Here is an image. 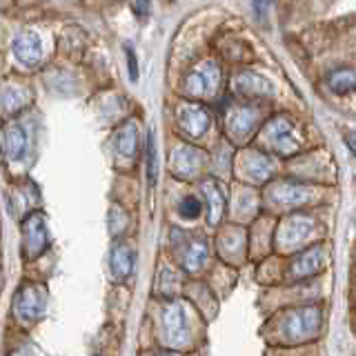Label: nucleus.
<instances>
[{"mask_svg": "<svg viewBox=\"0 0 356 356\" xmlns=\"http://www.w3.org/2000/svg\"><path fill=\"white\" fill-rule=\"evenodd\" d=\"M31 92L22 85H5L0 89V111L7 118H14L16 114H20L22 109L31 105Z\"/></svg>", "mask_w": 356, "mask_h": 356, "instance_id": "dca6fc26", "label": "nucleus"}, {"mask_svg": "<svg viewBox=\"0 0 356 356\" xmlns=\"http://www.w3.org/2000/svg\"><path fill=\"white\" fill-rule=\"evenodd\" d=\"M205 165V154L196 149L194 145H176L172 149L170 156V167H172V174L181 181H192V178L198 176V172L203 170Z\"/></svg>", "mask_w": 356, "mask_h": 356, "instance_id": "1a4fd4ad", "label": "nucleus"}, {"mask_svg": "<svg viewBox=\"0 0 356 356\" xmlns=\"http://www.w3.org/2000/svg\"><path fill=\"white\" fill-rule=\"evenodd\" d=\"M312 229V222L305 216H294L292 220L285 222L283 227V238L285 243H294V241H303Z\"/></svg>", "mask_w": 356, "mask_h": 356, "instance_id": "b1692460", "label": "nucleus"}, {"mask_svg": "<svg viewBox=\"0 0 356 356\" xmlns=\"http://www.w3.org/2000/svg\"><path fill=\"white\" fill-rule=\"evenodd\" d=\"M0 265H3V236H0Z\"/></svg>", "mask_w": 356, "mask_h": 356, "instance_id": "72a5a7b5", "label": "nucleus"}, {"mask_svg": "<svg viewBox=\"0 0 356 356\" xmlns=\"http://www.w3.org/2000/svg\"><path fill=\"white\" fill-rule=\"evenodd\" d=\"M49 309V289L44 281L22 278L9 300V325L14 332H31L44 321Z\"/></svg>", "mask_w": 356, "mask_h": 356, "instance_id": "f257e3e1", "label": "nucleus"}, {"mask_svg": "<svg viewBox=\"0 0 356 356\" xmlns=\"http://www.w3.org/2000/svg\"><path fill=\"white\" fill-rule=\"evenodd\" d=\"M111 147H114V156L118 163H134L140 149V131L138 125L134 120L120 125L114 131V138H111Z\"/></svg>", "mask_w": 356, "mask_h": 356, "instance_id": "9b49d317", "label": "nucleus"}, {"mask_svg": "<svg viewBox=\"0 0 356 356\" xmlns=\"http://www.w3.org/2000/svg\"><path fill=\"white\" fill-rule=\"evenodd\" d=\"M345 140H348V147L356 154V131L354 134H348V138H345Z\"/></svg>", "mask_w": 356, "mask_h": 356, "instance_id": "2f4dec72", "label": "nucleus"}, {"mask_svg": "<svg viewBox=\"0 0 356 356\" xmlns=\"http://www.w3.org/2000/svg\"><path fill=\"white\" fill-rule=\"evenodd\" d=\"M327 85L334 94H348L356 89V72L348 70V67H341V70L332 72L327 78Z\"/></svg>", "mask_w": 356, "mask_h": 356, "instance_id": "4be33fe9", "label": "nucleus"}, {"mask_svg": "<svg viewBox=\"0 0 356 356\" xmlns=\"http://www.w3.org/2000/svg\"><path fill=\"white\" fill-rule=\"evenodd\" d=\"M145 178L149 187H156L159 183V149H156L154 131H147V138H145Z\"/></svg>", "mask_w": 356, "mask_h": 356, "instance_id": "412c9836", "label": "nucleus"}, {"mask_svg": "<svg viewBox=\"0 0 356 356\" xmlns=\"http://www.w3.org/2000/svg\"><path fill=\"white\" fill-rule=\"evenodd\" d=\"M234 89H236V94H243V96H270L272 94V85L267 83L263 76L254 72L236 74V78H234Z\"/></svg>", "mask_w": 356, "mask_h": 356, "instance_id": "aec40b11", "label": "nucleus"}, {"mask_svg": "<svg viewBox=\"0 0 356 356\" xmlns=\"http://www.w3.org/2000/svg\"><path fill=\"white\" fill-rule=\"evenodd\" d=\"M125 54H127V72H129V78L134 83L138 81V60H136V54H134L131 47H125Z\"/></svg>", "mask_w": 356, "mask_h": 356, "instance_id": "cd10ccee", "label": "nucleus"}, {"mask_svg": "<svg viewBox=\"0 0 356 356\" xmlns=\"http://www.w3.org/2000/svg\"><path fill=\"white\" fill-rule=\"evenodd\" d=\"M5 289V270H3V265H0V292Z\"/></svg>", "mask_w": 356, "mask_h": 356, "instance_id": "473e14b6", "label": "nucleus"}, {"mask_svg": "<svg viewBox=\"0 0 356 356\" xmlns=\"http://www.w3.org/2000/svg\"><path fill=\"white\" fill-rule=\"evenodd\" d=\"M174 236L170 238L172 252L176 254L178 267L185 274H200L205 270L209 261V243L207 238L198 236V234H185L181 229L172 232Z\"/></svg>", "mask_w": 356, "mask_h": 356, "instance_id": "39448f33", "label": "nucleus"}, {"mask_svg": "<svg viewBox=\"0 0 356 356\" xmlns=\"http://www.w3.org/2000/svg\"><path fill=\"white\" fill-rule=\"evenodd\" d=\"M321 263H323V254H321V250H314V252H307V254H303L300 259L296 261V265H294V274H296V278H303V276H309V274H314L318 267H321Z\"/></svg>", "mask_w": 356, "mask_h": 356, "instance_id": "a878e982", "label": "nucleus"}, {"mask_svg": "<svg viewBox=\"0 0 356 356\" xmlns=\"http://www.w3.org/2000/svg\"><path fill=\"white\" fill-rule=\"evenodd\" d=\"M129 225H131V214L129 209L120 203V200H111L107 209V232L111 241L129 236Z\"/></svg>", "mask_w": 356, "mask_h": 356, "instance_id": "6ab92c4d", "label": "nucleus"}, {"mask_svg": "<svg viewBox=\"0 0 356 356\" xmlns=\"http://www.w3.org/2000/svg\"><path fill=\"white\" fill-rule=\"evenodd\" d=\"M265 140L272 149L281 152V154H292L298 147L296 129L285 116L274 118L270 125L265 127Z\"/></svg>", "mask_w": 356, "mask_h": 356, "instance_id": "ddd939ff", "label": "nucleus"}, {"mask_svg": "<svg viewBox=\"0 0 356 356\" xmlns=\"http://www.w3.org/2000/svg\"><path fill=\"white\" fill-rule=\"evenodd\" d=\"M198 192L205 198V205H207V222L211 227L218 225L222 218V211H225V192H222L220 183L216 178H203V181L198 183Z\"/></svg>", "mask_w": 356, "mask_h": 356, "instance_id": "4468645a", "label": "nucleus"}, {"mask_svg": "<svg viewBox=\"0 0 356 356\" xmlns=\"http://www.w3.org/2000/svg\"><path fill=\"white\" fill-rule=\"evenodd\" d=\"M0 154L11 170V178H25L31 154V131L20 120H9L0 131Z\"/></svg>", "mask_w": 356, "mask_h": 356, "instance_id": "7ed1b4c3", "label": "nucleus"}, {"mask_svg": "<svg viewBox=\"0 0 356 356\" xmlns=\"http://www.w3.org/2000/svg\"><path fill=\"white\" fill-rule=\"evenodd\" d=\"M321 323V309L318 307H303L296 312H289L285 316V334L289 341L307 339L316 332Z\"/></svg>", "mask_w": 356, "mask_h": 356, "instance_id": "f8f14e48", "label": "nucleus"}, {"mask_svg": "<svg viewBox=\"0 0 356 356\" xmlns=\"http://www.w3.org/2000/svg\"><path fill=\"white\" fill-rule=\"evenodd\" d=\"M134 11H136L138 18H145L149 14V0H136V3H134Z\"/></svg>", "mask_w": 356, "mask_h": 356, "instance_id": "c756f323", "label": "nucleus"}, {"mask_svg": "<svg viewBox=\"0 0 356 356\" xmlns=\"http://www.w3.org/2000/svg\"><path fill=\"white\" fill-rule=\"evenodd\" d=\"M183 272L176 270V267H170V265H161L159 274H156V296L161 300H170V298H176V294L183 289Z\"/></svg>", "mask_w": 356, "mask_h": 356, "instance_id": "a211bd4d", "label": "nucleus"}, {"mask_svg": "<svg viewBox=\"0 0 356 356\" xmlns=\"http://www.w3.org/2000/svg\"><path fill=\"white\" fill-rule=\"evenodd\" d=\"M0 236H3V216H0Z\"/></svg>", "mask_w": 356, "mask_h": 356, "instance_id": "f704fd0d", "label": "nucleus"}, {"mask_svg": "<svg viewBox=\"0 0 356 356\" xmlns=\"http://www.w3.org/2000/svg\"><path fill=\"white\" fill-rule=\"evenodd\" d=\"M156 330H159V341L163 350H189L196 332V316L192 312V305H187L181 298L161 300L159 312H156Z\"/></svg>", "mask_w": 356, "mask_h": 356, "instance_id": "f03ea898", "label": "nucleus"}, {"mask_svg": "<svg viewBox=\"0 0 356 356\" xmlns=\"http://www.w3.org/2000/svg\"><path fill=\"white\" fill-rule=\"evenodd\" d=\"M252 5H254V11H256V16H259V20H265L272 0H252Z\"/></svg>", "mask_w": 356, "mask_h": 356, "instance_id": "c85d7f7f", "label": "nucleus"}, {"mask_svg": "<svg viewBox=\"0 0 356 356\" xmlns=\"http://www.w3.org/2000/svg\"><path fill=\"white\" fill-rule=\"evenodd\" d=\"M89 356H105V354H100V352H96V354H89Z\"/></svg>", "mask_w": 356, "mask_h": 356, "instance_id": "c9c22d12", "label": "nucleus"}, {"mask_svg": "<svg viewBox=\"0 0 356 356\" xmlns=\"http://www.w3.org/2000/svg\"><path fill=\"white\" fill-rule=\"evenodd\" d=\"M176 214L183 220H196L203 214V200L198 196H183L176 203Z\"/></svg>", "mask_w": 356, "mask_h": 356, "instance_id": "393cba45", "label": "nucleus"}, {"mask_svg": "<svg viewBox=\"0 0 356 356\" xmlns=\"http://www.w3.org/2000/svg\"><path fill=\"white\" fill-rule=\"evenodd\" d=\"M11 51H14L16 60L25 67H36L42 60V42L36 33H31V31L18 33L14 42H11Z\"/></svg>", "mask_w": 356, "mask_h": 356, "instance_id": "2eb2a0df", "label": "nucleus"}, {"mask_svg": "<svg viewBox=\"0 0 356 356\" xmlns=\"http://www.w3.org/2000/svg\"><path fill=\"white\" fill-rule=\"evenodd\" d=\"M176 122H178V129H181L187 138H200L209 129L211 118H209V111L203 105L183 103L176 109Z\"/></svg>", "mask_w": 356, "mask_h": 356, "instance_id": "9d476101", "label": "nucleus"}, {"mask_svg": "<svg viewBox=\"0 0 356 356\" xmlns=\"http://www.w3.org/2000/svg\"><path fill=\"white\" fill-rule=\"evenodd\" d=\"M272 170H274V165H272L270 159H265V156H261V154H250L248 156L245 172H248V176L252 178V181H256V183L265 181V178L272 174Z\"/></svg>", "mask_w": 356, "mask_h": 356, "instance_id": "5701e85b", "label": "nucleus"}, {"mask_svg": "<svg viewBox=\"0 0 356 356\" xmlns=\"http://www.w3.org/2000/svg\"><path fill=\"white\" fill-rule=\"evenodd\" d=\"M7 214L11 218H16L18 222L33 214V211L42 209V192L40 187L31 181V178H16L7 187Z\"/></svg>", "mask_w": 356, "mask_h": 356, "instance_id": "423d86ee", "label": "nucleus"}, {"mask_svg": "<svg viewBox=\"0 0 356 356\" xmlns=\"http://www.w3.org/2000/svg\"><path fill=\"white\" fill-rule=\"evenodd\" d=\"M136 263H138V250L131 236L111 241L109 256H107V272L111 283L125 285L134 276V272H136Z\"/></svg>", "mask_w": 356, "mask_h": 356, "instance_id": "0eeeda50", "label": "nucleus"}, {"mask_svg": "<svg viewBox=\"0 0 356 356\" xmlns=\"http://www.w3.org/2000/svg\"><path fill=\"white\" fill-rule=\"evenodd\" d=\"M259 114L252 107H236L227 116V134L234 140H245L254 131Z\"/></svg>", "mask_w": 356, "mask_h": 356, "instance_id": "f3484780", "label": "nucleus"}, {"mask_svg": "<svg viewBox=\"0 0 356 356\" xmlns=\"http://www.w3.org/2000/svg\"><path fill=\"white\" fill-rule=\"evenodd\" d=\"M140 356H183V352H174V350H147L143 352Z\"/></svg>", "mask_w": 356, "mask_h": 356, "instance_id": "7c9ffc66", "label": "nucleus"}, {"mask_svg": "<svg viewBox=\"0 0 356 356\" xmlns=\"http://www.w3.org/2000/svg\"><path fill=\"white\" fill-rule=\"evenodd\" d=\"M220 85V67L214 60H205L185 76V92L189 96H211Z\"/></svg>", "mask_w": 356, "mask_h": 356, "instance_id": "6e6552de", "label": "nucleus"}, {"mask_svg": "<svg viewBox=\"0 0 356 356\" xmlns=\"http://www.w3.org/2000/svg\"><path fill=\"white\" fill-rule=\"evenodd\" d=\"M5 356H36V354H33V348H31L29 343L20 341L16 345H11V348L5 352Z\"/></svg>", "mask_w": 356, "mask_h": 356, "instance_id": "bb28decb", "label": "nucleus"}, {"mask_svg": "<svg viewBox=\"0 0 356 356\" xmlns=\"http://www.w3.org/2000/svg\"><path fill=\"white\" fill-rule=\"evenodd\" d=\"M18 227H20V261L25 265L42 259L44 254H49L54 250L49 220L42 209L25 216L18 222Z\"/></svg>", "mask_w": 356, "mask_h": 356, "instance_id": "20e7f679", "label": "nucleus"}]
</instances>
